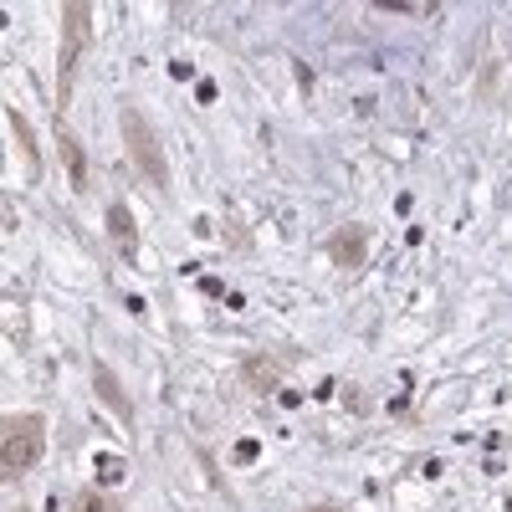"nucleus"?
<instances>
[{
	"mask_svg": "<svg viewBox=\"0 0 512 512\" xmlns=\"http://www.w3.org/2000/svg\"><path fill=\"white\" fill-rule=\"evenodd\" d=\"M41 451H47V415H36V410L6 415V425H0V466H6V477L11 482L26 477L41 461Z\"/></svg>",
	"mask_w": 512,
	"mask_h": 512,
	"instance_id": "1",
	"label": "nucleus"
},
{
	"mask_svg": "<svg viewBox=\"0 0 512 512\" xmlns=\"http://www.w3.org/2000/svg\"><path fill=\"white\" fill-rule=\"evenodd\" d=\"M123 149L134 159V169L154 185V190H169V159H164V144L149 128V118L139 108H123Z\"/></svg>",
	"mask_w": 512,
	"mask_h": 512,
	"instance_id": "2",
	"label": "nucleus"
},
{
	"mask_svg": "<svg viewBox=\"0 0 512 512\" xmlns=\"http://www.w3.org/2000/svg\"><path fill=\"white\" fill-rule=\"evenodd\" d=\"M88 6H62V26H67V36H62V82H57V103H67V93H72V67H77V52H82V41H88Z\"/></svg>",
	"mask_w": 512,
	"mask_h": 512,
	"instance_id": "3",
	"label": "nucleus"
},
{
	"mask_svg": "<svg viewBox=\"0 0 512 512\" xmlns=\"http://www.w3.org/2000/svg\"><path fill=\"white\" fill-rule=\"evenodd\" d=\"M328 256L344 272H359L364 267V256H369V226H338L328 236Z\"/></svg>",
	"mask_w": 512,
	"mask_h": 512,
	"instance_id": "4",
	"label": "nucleus"
},
{
	"mask_svg": "<svg viewBox=\"0 0 512 512\" xmlns=\"http://www.w3.org/2000/svg\"><path fill=\"white\" fill-rule=\"evenodd\" d=\"M93 390L103 395V405L123 420V425H134V405H128V395H123V384L113 379V369L108 364H93Z\"/></svg>",
	"mask_w": 512,
	"mask_h": 512,
	"instance_id": "5",
	"label": "nucleus"
},
{
	"mask_svg": "<svg viewBox=\"0 0 512 512\" xmlns=\"http://www.w3.org/2000/svg\"><path fill=\"white\" fill-rule=\"evenodd\" d=\"M108 236L118 241V251L134 262L139 256V226H134V216H128V205L118 200V205H108Z\"/></svg>",
	"mask_w": 512,
	"mask_h": 512,
	"instance_id": "6",
	"label": "nucleus"
},
{
	"mask_svg": "<svg viewBox=\"0 0 512 512\" xmlns=\"http://www.w3.org/2000/svg\"><path fill=\"white\" fill-rule=\"evenodd\" d=\"M57 139H62V164H67V175H72V185L82 190V185H88V154H82V144L67 134V123H57Z\"/></svg>",
	"mask_w": 512,
	"mask_h": 512,
	"instance_id": "7",
	"label": "nucleus"
},
{
	"mask_svg": "<svg viewBox=\"0 0 512 512\" xmlns=\"http://www.w3.org/2000/svg\"><path fill=\"white\" fill-rule=\"evenodd\" d=\"M6 118H11V134H16V139H21V149H26V175H31V180H41V154H36V139H31V128H26L21 108H6Z\"/></svg>",
	"mask_w": 512,
	"mask_h": 512,
	"instance_id": "8",
	"label": "nucleus"
},
{
	"mask_svg": "<svg viewBox=\"0 0 512 512\" xmlns=\"http://www.w3.org/2000/svg\"><path fill=\"white\" fill-rule=\"evenodd\" d=\"M72 512H123L113 492H98V487H82L72 492Z\"/></svg>",
	"mask_w": 512,
	"mask_h": 512,
	"instance_id": "9",
	"label": "nucleus"
},
{
	"mask_svg": "<svg viewBox=\"0 0 512 512\" xmlns=\"http://www.w3.org/2000/svg\"><path fill=\"white\" fill-rule=\"evenodd\" d=\"M246 374H251V384H262V390H272V384H277V374H282V364L272 369L267 359H251V364H246Z\"/></svg>",
	"mask_w": 512,
	"mask_h": 512,
	"instance_id": "10",
	"label": "nucleus"
},
{
	"mask_svg": "<svg viewBox=\"0 0 512 512\" xmlns=\"http://www.w3.org/2000/svg\"><path fill=\"white\" fill-rule=\"evenodd\" d=\"M308 512H338V507H308Z\"/></svg>",
	"mask_w": 512,
	"mask_h": 512,
	"instance_id": "11",
	"label": "nucleus"
}]
</instances>
